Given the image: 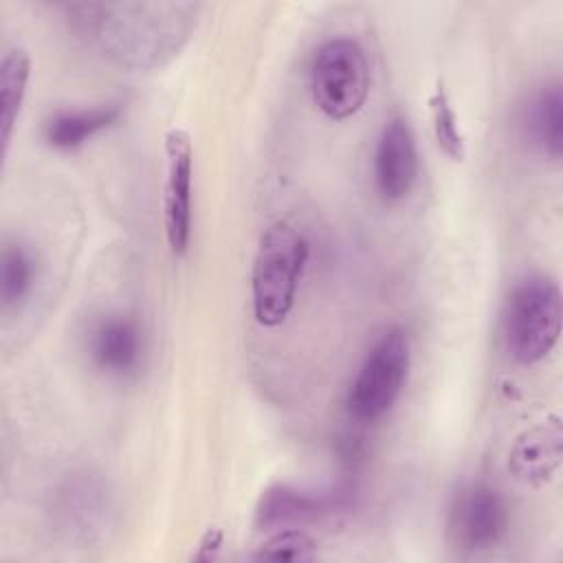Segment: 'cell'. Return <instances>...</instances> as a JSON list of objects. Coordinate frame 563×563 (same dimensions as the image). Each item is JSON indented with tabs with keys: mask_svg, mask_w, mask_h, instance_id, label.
Wrapping results in <instances>:
<instances>
[{
	"mask_svg": "<svg viewBox=\"0 0 563 563\" xmlns=\"http://www.w3.org/2000/svg\"><path fill=\"white\" fill-rule=\"evenodd\" d=\"M70 26L108 59L128 68L161 66L196 29V2H70Z\"/></svg>",
	"mask_w": 563,
	"mask_h": 563,
	"instance_id": "cell-1",
	"label": "cell"
},
{
	"mask_svg": "<svg viewBox=\"0 0 563 563\" xmlns=\"http://www.w3.org/2000/svg\"><path fill=\"white\" fill-rule=\"evenodd\" d=\"M310 257L306 235L286 220L271 224L251 266V310L260 325H282L297 299L299 282Z\"/></svg>",
	"mask_w": 563,
	"mask_h": 563,
	"instance_id": "cell-2",
	"label": "cell"
},
{
	"mask_svg": "<svg viewBox=\"0 0 563 563\" xmlns=\"http://www.w3.org/2000/svg\"><path fill=\"white\" fill-rule=\"evenodd\" d=\"M561 319L563 297L554 279L532 275L515 284L501 317L504 343L512 361L519 365L543 361L559 343Z\"/></svg>",
	"mask_w": 563,
	"mask_h": 563,
	"instance_id": "cell-3",
	"label": "cell"
},
{
	"mask_svg": "<svg viewBox=\"0 0 563 563\" xmlns=\"http://www.w3.org/2000/svg\"><path fill=\"white\" fill-rule=\"evenodd\" d=\"M369 62L365 48L345 35L321 42L308 66L312 103L332 121L354 117L369 95Z\"/></svg>",
	"mask_w": 563,
	"mask_h": 563,
	"instance_id": "cell-4",
	"label": "cell"
},
{
	"mask_svg": "<svg viewBox=\"0 0 563 563\" xmlns=\"http://www.w3.org/2000/svg\"><path fill=\"white\" fill-rule=\"evenodd\" d=\"M411 367V341L405 328L385 330L365 354L347 391V411L361 422H374L391 411Z\"/></svg>",
	"mask_w": 563,
	"mask_h": 563,
	"instance_id": "cell-5",
	"label": "cell"
},
{
	"mask_svg": "<svg viewBox=\"0 0 563 563\" xmlns=\"http://www.w3.org/2000/svg\"><path fill=\"white\" fill-rule=\"evenodd\" d=\"M508 528V506L501 493L488 484L464 486L449 508L446 532L464 552H484L501 541Z\"/></svg>",
	"mask_w": 563,
	"mask_h": 563,
	"instance_id": "cell-6",
	"label": "cell"
},
{
	"mask_svg": "<svg viewBox=\"0 0 563 563\" xmlns=\"http://www.w3.org/2000/svg\"><path fill=\"white\" fill-rule=\"evenodd\" d=\"M167 176L163 189V227L172 255L180 257L189 249L191 238V180H194V147L191 136L183 128H172L165 134Z\"/></svg>",
	"mask_w": 563,
	"mask_h": 563,
	"instance_id": "cell-7",
	"label": "cell"
},
{
	"mask_svg": "<svg viewBox=\"0 0 563 563\" xmlns=\"http://www.w3.org/2000/svg\"><path fill=\"white\" fill-rule=\"evenodd\" d=\"M418 176V147L405 117L389 119L374 150V185L383 200H402Z\"/></svg>",
	"mask_w": 563,
	"mask_h": 563,
	"instance_id": "cell-8",
	"label": "cell"
},
{
	"mask_svg": "<svg viewBox=\"0 0 563 563\" xmlns=\"http://www.w3.org/2000/svg\"><path fill=\"white\" fill-rule=\"evenodd\" d=\"M563 457V431L556 416L539 422L523 433L510 446L508 471L528 486H543L552 479Z\"/></svg>",
	"mask_w": 563,
	"mask_h": 563,
	"instance_id": "cell-9",
	"label": "cell"
},
{
	"mask_svg": "<svg viewBox=\"0 0 563 563\" xmlns=\"http://www.w3.org/2000/svg\"><path fill=\"white\" fill-rule=\"evenodd\" d=\"M90 358L108 376L125 378L136 374L143 358V332L125 314L101 319L90 334Z\"/></svg>",
	"mask_w": 563,
	"mask_h": 563,
	"instance_id": "cell-10",
	"label": "cell"
},
{
	"mask_svg": "<svg viewBox=\"0 0 563 563\" xmlns=\"http://www.w3.org/2000/svg\"><path fill=\"white\" fill-rule=\"evenodd\" d=\"M521 130L532 147L559 161L563 154V90L548 84L532 92L521 110Z\"/></svg>",
	"mask_w": 563,
	"mask_h": 563,
	"instance_id": "cell-11",
	"label": "cell"
},
{
	"mask_svg": "<svg viewBox=\"0 0 563 563\" xmlns=\"http://www.w3.org/2000/svg\"><path fill=\"white\" fill-rule=\"evenodd\" d=\"M121 117L119 103L57 110L44 121V141L55 150H77L95 134L114 125Z\"/></svg>",
	"mask_w": 563,
	"mask_h": 563,
	"instance_id": "cell-12",
	"label": "cell"
},
{
	"mask_svg": "<svg viewBox=\"0 0 563 563\" xmlns=\"http://www.w3.org/2000/svg\"><path fill=\"white\" fill-rule=\"evenodd\" d=\"M330 501L317 495H308L292 486L268 488L257 504V526L262 530L290 528L292 523L317 519L328 512Z\"/></svg>",
	"mask_w": 563,
	"mask_h": 563,
	"instance_id": "cell-13",
	"label": "cell"
},
{
	"mask_svg": "<svg viewBox=\"0 0 563 563\" xmlns=\"http://www.w3.org/2000/svg\"><path fill=\"white\" fill-rule=\"evenodd\" d=\"M31 77V57L24 48H11L0 62V128L4 150L11 143L13 128L18 123L26 86Z\"/></svg>",
	"mask_w": 563,
	"mask_h": 563,
	"instance_id": "cell-14",
	"label": "cell"
},
{
	"mask_svg": "<svg viewBox=\"0 0 563 563\" xmlns=\"http://www.w3.org/2000/svg\"><path fill=\"white\" fill-rule=\"evenodd\" d=\"M35 262L22 244H7L0 257V301L4 310H15L31 292Z\"/></svg>",
	"mask_w": 563,
	"mask_h": 563,
	"instance_id": "cell-15",
	"label": "cell"
},
{
	"mask_svg": "<svg viewBox=\"0 0 563 563\" xmlns=\"http://www.w3.org/2000/svg\"><path fill=\"white\" fill-rule=\"evenodd\" d=\"M429 114L435 143L442 150V154L455 163H462L466 156V141L442 79H438L429 97Z\"/></svg>",
	"mask_w": 563,
	"mask_h": 563,
	"instance_id": "cell-16",
	"label": "cell"
},
{
	"mask_svg": "<svg viewBox=\"0 0 563 563\" xmlns=\"http://www.w3.org/2000/svg\"><path fill=\"white\" fill-rule=\"evenodd\" d=\"M257 561H314L317 539L301 528H282L253 554Z\"/></svg>",
	"mask_w": 563,
	"mask_h": 563,
	"instance_id": "cell-17",
	"label": "cell"
}]
</instances>
